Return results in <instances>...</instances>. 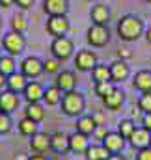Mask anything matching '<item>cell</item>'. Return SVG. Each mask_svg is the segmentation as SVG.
I'll use <instances>...</instances> for the list:
<instances>
[{
	"label": "cell",
	"instance_id": "cell-46",
	"mask_svg": "<svg viewBox=\"0 0 151 160\" xmlns=\"http://www.w3.org/2000/svg\"><path fill=\"white\" fill-rule=\"evenodd\" d=\"M146 41L151 45V28H148V30H146Z\"/></svg>",
	"mask_w": 151,
	"mask_h": 160
},
{
	"label": "cell",
	"instance_id": "cell-16",
	"mask_svg": "<svg viewBox=\"0 0 151 160\" xmlns=\"http://www.w3.org/2000/svg\"><path fill=\"white\" fill-rule=\"evenodd\" d=\"M123 102H125V93H123L119 88H114L112 91L103 99V104H105V108H107L108 112L119 110V108L123 106Z\"/></svg>",
	"mask_w": 151,
	"mask_h": 160
},
{
	"label": "cell",
	"instance_id": "cell-13",
	"mask_svg": "<svg viewBox=\"0 0 151 160\" xmlns=\"http://www.w3.org/2000/svg\"><path fill=\"white\" fill-rule=\"evenodd\" d=\"M76 75L73 71H60L58 75H56V80H54V86H58L64 93H67V91H73L76 88Z\"/></svg>",
	"mask_w": 151,
	"mask_h": 160
},
{
	"label": "cell",
	"instance_id": "cell-47",
	"mask_svg": "<svg viewBox=\"0 0 151 160\" xmlns=\"http://www.w3.org/2000/svg\"><path fill=\"white\" fill-rule=\"evenodd\" d=\"M0 58H2V50H0Z\"/></svg>",
	"mask_w": 151,
	"mask_h": 160
},
{
	"label": "cell",
	"instance_id": "cell-49",
	"mask_svg": "<svg viewBox=\"0 0 151 160\" xmlns=\"http://www.w3.org/2000/svg\"><path fill=\"white\" fill-rule=\"evenodd\" d=\"M146 2H149V4H151V0H146Z\"/></svg>",
	"mask_w": 151,
	"mask_h": 160
},
{
	"label": "cell",
	"instance_id": "cell-7",
	"mask_svg": "<svg viewBox=\"0 0 151 160\" xmlns=\"http://www.w3.org/2000/svg\"><path fill=\"white\" fill-rule=\"evenodd\" d=\"M75 65L78 71H82V73H91V69L97 65V54L93 52V50H88V48H84V50H78L75 56Z\"/></svg>",
	"mask_w": 151,
	"mask_h": 160
},
{
	"label": "cell",
	"instance_id": "cell-32",
	"mask_svg": "<svg viewBox=\"0 0 151 160\" xmlns=\"http://www.w3.org/2000/svg\"><path fill=\"white\" fill-rule=\"evenodd\" d=\"M60 67H62V62L56 60L54 56L43 60V73H47V75H58L60 73Z\"/></svg>",
	"mask_w": 151,
	"mask_h": 160
},
{
	"label": "cell",
	"instance_id": "cell-51",
	"mask_svg": "<svg viewBox=\"0 0 151 160\" xmlns=\"http://www.w3.org/2000/svg\"><path fill=\"white\" fill-rule=\"evenodd\" d=\"M0 26H2V22H0Z\"/></svg>",
	"mask_w": 151,
	"mask_h": 160
},
{
	"label": "cell",
	"instance_id": "cell-36",
	"mask_svg": "<svg viewBox=\"0 0 151 160\" xmlns=\"http://www.w3.org/2000/svg\"><path fill=\"white\" fill-rule=\"evenodd\" d=\"M107 134H108V130L105 128V125H97V128H95V132H93L91 136H95V140L103 143V140H105V136H107Z\"/></svg>",
	"mask_w": 151,
	"mask_h": 160
},
{
	"label": "cell",
	"instance_id": "cell-25",
	"mask_svg": "<svg viewBox=\"0 0 151 160\" xmlns=\"http://www.w3.org/2000/svg\"><path fill=\"white\" fill-rule=\"evenodd\" d=\"M62 97H64V91L58 88V86H49L47 89H45V93H43V102L47 104V106H56V104H60L62 102Z\"/></svg>",
	"mask_w": 151,
	"mask_h": 160
},
{
	"label": "cell",
	"instance_id": "cell-29",
	"mask_svg": "<svg viewBox=\"0 0 151 160\" xmlns=\"http://www.w3.org/2000/svg\"><path fill=\"white\" fill-rule=\"evenodd\" d=\"M11 30L17 34H24L28 30V19L24 17V13H15L11 19Z\"/></svg>",
	"mask_w": 151,
	"mask_h": 160
},
{
	"label": "cell",
	"instance_id": "cell-6",
	"mask_svg": "<svg viewBox=\"0 0 151 160\" xmlns=\"http://www.w3.org/2000/svg\"><path fill=\"white\" fill-rule=\"evenodd\" d=\"M69 28H71V24H69L67 15L49 17V21H47V32H49L52 38H64V36H67Z\"/></svg>",
	"mask_w": 151,
	"mask_h": 160
},
{
	"label": "cell",
	"instance_id": "cell-37",
	"mask_svg": "<svg viewBox=\"0 0 151 160\" xmlns=\"http://www.w3.org/2000/svg\"><path fill=\"white\" fill-rule=\"evenodd\" d=\"M136 160H151V147H144L136 151Z\"/></svg>",
	"mask_w": 151,
	"mask_h": 160
},
{
	"label": "cell",
	"instance_id": "cell-50",
	"mask_svg": "<svg viewBox=\"0 0 151 160\" xmlns=\"http://www.w3.org/2000/svg\"><path fill=\"white\" fill-rule=\"evenodd\" d=\"M149 147H151V142H149Z\"/></svg>",
	"mask_w": 151,
	"mask_h": 160
},
{
	"label": "cell",
	"instance_id": "cell-18",
	"mask_svg": "<svg viewBox=\"0 0 151 160\" xmlns=\"http://www.w3.org/2000/svg\"><path fill=\"white\" fill-rule=\"evenodd\" d=\"M125 142H127V140H123V138H121V134L116 130V132H108V134L105 136L103 145L110 151V155H117V153H121V151H123Z\"/></svg>",
	"mask_w": 151,
	"mask_h": 160
},
{
	"label": "cell",
	"instance_id": "cell-48",
	"mask_svg": "<svg viewBox=\"0 0 151 160\" xmlns=\"http://www.w3.org/2000/svg\"><path fill=\"white\" fill-rule=\"evenodd\" d=\"M90 2H97V0H90Z\"/></svg>",
	"mask_w": 151,
	"mask_h": 160
},
{
	"label": "cell",
	"instance_id": "cell-23",
	"mask_svg": "<svg viewBox=\"0 0 151 160\" xmlns=\"http://www.w3.org/2000/svg\"><path fill=\"white\" fill-rule=\"evenodd\" d=\"M76 132H82V134H86V136H91L93 132H95V128H97V123L93 119V116H80V118H76Z\"/></svg>",
	"mask_w": 151,
	"mask_h": 160
},
{
	"label": "cell",
	"instance_id": "cell-44",
	"mask_svg": "<svg viewBox=\"0 0 151 160\" xmlns=\"http://www.w3.org/2000/svg\"><path fill=\"white\" fill-rule=\"evenodd\" d=\"M107 160H127V158H125L123 155H119V153H117V155H110Z\"/></svg>",
	"mask_w": 151,
	"mask_h": 160
},
{
	"label": "cell",
	"instance_id": "cell-10",
	"mask_svg": "<svg viewBox=\"0 0 151 160\" xmlns=\"http://www.w3.org/2000/svg\"><path fill=\"white\" fill-rule=\"evenodd\" d=\"M43 11L49 17L67 15V11H69V0H43Z\"/></svg>",
	"mask_w": 151,
	"mask_h": 160
},
{
	"label": "cell",
	"instance_id": "cell-39",
	"mask_svg": "<svg viewBox=\"0 0 151 160\" xmlns=\"http://www.w3.org/2000/svg\"><path fill=\"white\" fill-rule=\"evenodd\" d=\"M34 2H36V0H15V4H17L21 9H28V8H32Z\"/></svg>",
	"mask_w": 151,
	"mask_h": 160
},
{
	"label": "cell",
	"instance_id": "cell-4",
	"mask_svg": "<svg viewBox=\"0 0 151 160\" xmlns=\"http://www.w3.org/2000/svg\"><path fill=\"white\" fill-rule=\"evenodd\" d=\"M73 52H75L73 41L69 39L67 36H64V38H54L52 43H50V54H52L56 60H60V62L69 60V58L73 56Z\"/></svg>",
	"mask_w": 151,
	"mask_h": 160
},
{
	"label": "cell",
	"instance_id": "cell-12",
	"mask_svg": "<svg viewBox=\"0 0 151 160\" xmlns=\"http://www.w3.org/2000/svg\"><path fill=\"white\" fill-rule=\"evenodd\" d=\"M90 19H91L93 24H107L108 26V21H110V9H108V6L103 4V2H97L95 6H91Z\"/></svg>",
	"mask_w": 151,
	"mask_h": 160
},
{
	"label": "cell",
	"instance_id": "cell-17",
	"mask_svg": "<svg viewBox=\"0 0 151 160\" xmlns=\"http://www.w3.org/2000/svg\"><path fill=\"white\" fill-rule=\"evenodd\" d=\"M26 84H28V78L21 71H15L9 77H6V89H9L13 93H23L24 88H26Z\"/></svg>",
	"mask_w": 151,
	"mask_h": 160
},
{
	"label": "cell",
	"instance_id": "cell-26",
	"mask_svg": "<svg viewBox=\"0 0 151 160\" xmlns=\"http://www.w3.org/2000/svg\"><path fill=\"white\" fill-rule=\"evenodd\" d=\"M24 118L36 121V123H41L45 119V106L41 102H28V106L24 110Z\"/></svg>",
	"mask_w": 151,
	"mask_h": 160
},
{
	"label": "cell",
	"instance_id": "cell-52",
	"mask_svg": "<svg viewBox=\"0 0 151 160\" xmlns=\"http://www.w3.org/2000/svg\"><path fill=\"white\" fill-rule=\"evenodd\" d=\"M0 8H2V6H0Z\"/></svg>",
	"mask_w": 151,
	"mask_h": 160
},
{
	"label": "cell",
	"instance_id": "cell-19",
	"mask_svg": "<svg viewBox=\"0 0 151 160\" xmlns=\"http://www.w3.org/2000/svg\"><path fill=\"white\" fill-rule=\"evenodd\" d=\"M90 136L82 134V132H75L69 136V151L75 153V155H84L86 149L90 147Z\"/></svg>",
	"mask_w": 151,
	"mask_h": 160
},
{
	"label": "cell",
	"instance_id": "cell-14",
	"mask_svg": "<svg viewBox=\"0 0 151 160\" xmlns=\"http://www.w3.org/2000/svg\"><path fill=\"white\" fill-rule=\"evenodd\" d=\"M149 142H151V132L146 130L144 127H136V130H134L133 136L129 138L131 147H134L136 151H138V149H144V147H149Z\"/></svg>",
	"mask_w": 151,
	"mask_h": 160
},
{
	"label": "cell",
	"instance_id": "cell-2",
	"mask_svg": "<svg viewBox=\"0 0 151 160\" xmlns=\"http://www.w3.org/2000/svg\"><path fill=\"white\" fill-rule=\"evenodd\" d=\"M60 106L67 118H80V116H84V110H86V99L80 91L73 89V91L64 93Z\"/></svg>",
	"mask_w": 151,
	"mask_h": 160
},
{
	"label": "cell",
	"instance_id": "cell-5",
	"mask_svg": "<svg viewBox=\"0 0 151 160\" xmlns=\"http://www.w3.org/2000/svg\"><path fill=\"white\" fill-rule=\"evenodd\" d=\"M86 41L91 45V47H105L108 41H110V30L107 24H91L88 28V34H86Z\"/></svg>",
	"mask_w": 151,
	"mask_h": 160
},
{
	"label": "cell",
	"instance_id": "cell-22",
	"mask_svg": "<svg viewBox=\"0 0 151 160\" xmlns=\"http://www.w3.org/2000/svg\"><path fill=\"white\" fill-rule=\"evenodd\" d=\"M133 86H134V89H138L140 93H149L151 91V71L149 69L138 71V73L134 75Z\"/></svg>",
	"mask_w": 151,
	"mask_h": 160
},
{
	"label": "cell",
	"instance_id": "cell-35",
	"mask_svg": "<svg viewBox=\"0 0 151 160\" xmlns=\"http://www.w3.org/2000/svg\"><path fill=\"white\" fill-rule=\"evenodd\" d=\"M11 127H13L11 118H9L8 114H2V112H0V134H8V132L11 130Z\"/></svg>",
	"mask_w": 151,
	"mask_h": 160
},
{
	"label": "cell",
	"instance_id": "cell-15",
	"mask_svg": "<svg viewBox=\"0 0 151 160\" xmlns=\"http://www.w3.org/2000/svg\"><path fill=\"white\" fill-rule=\"evenodd\" d=\"M43 93H45V88L36 80H28V84H26V88L23 91L26 102H41L43 101Z\"/></svg>",
	"mask_w": 151,
	"mask_h": 160
},
{
	"label": "cell",
	"instance_id": "cell-3",
	"mask_svg": "<svg viewBox=\"0 0 151 160\" xmlns=\"http://www.w3.org/2000/svg\"><path fill=\"white\" fill-rule=\"evenodd\" d=\"M24 47H26V39L23 34H17V32H8L4 38H2V48L8 52V56H19L24 52Z\"/></svg>",
	"mask_w": 151,
	"mask_h": 160
},
{
	"label": "cell",
	"instance_id": "cell-38",
	"mask_svg": "<svg viewBox=\"0 0 151 160\" xmlns=\"http://www.w3.org/2000/svg\"><path fill=\"white\" fill-rule=\"evenodd\" d=\"M131 56H133V52H131L129 48H119V50H117V60H123V62H125V60H129Z\"/></svg>",
	"mask_w": 151,
	"mask_h": 160
},
{
	"label": "cell",
	"instance_id": "cell-27",
	"mask_svg": "<svg viewBox=\"0 0 151 160\" xmlns=\"http://www.w3.org/2000/svg\"><path fill=\"white\" fill-rule=\"evenodd\" d=\"M91 78H93V82H112V77H110V65L97 63V65L91 69Z\"/></svg>",
	"mask_w": 151,
	"mask_h": 160
},
{
	"label": "cell",
	"instance_id": "cell-9",
	"mask_svg": "<svg viewBox=\"0 0 151 160\" xmlns=\"http://www.w3.org/2000/svg\"><path fill=\"white\" fill-rule=\"evenodd\" d=\"M21 104V99H19V93H13L9 89H2L0 91V112L2 114H8L11 116Z\"/></svg>",
	"mask_w": 151,
	"mask_h": 160
},
{
	"label": "cell",
	"instance_id": "cell-42",
	"mask_svg": "<svg viewBox=\"0 0 151 160\" xmlns=\"http://www.w3.org/2000/svg\"><path fill=\"white\" fill-rule=\"evenodd\" d=\"M15 4V0H0V6L2 8H9V6H13Z\"/></svg>",
	"mask_w": 151,
	"mask_h": 160
},
{
	"label": "cell",
	"instance_id": "cell-21",
	"mask_svg": "<svg viewBox=\"0 0 151 160\" xmlns=\"http://www.w3.org/2000/svg\"><path fill=\"white\" fill-rule=\"evenodd\" d=\"M50 151L64 155L65 151H69V136L65 132H54L50 134Z\"/></svg>",
	"mask_w": 151,
	"mask_h": 160
},
{
	"label": "cell",
	"instance_id": "cell-11",
	"mask_svg": "<svg viewBox=\"0 0 151 160\" xmlns=\"http://www.w3.org/2000/svg\"><path fill=\"white\" fill-rule=\"evenodd\" d=\"M30 149L34 153H39V155H45L47 151H50V134L47 132H36L32 138H30Z\"/></svg>",
	"mask_w": 151,
	"mask_h": 160
},
{
	"label": "cell",
	"instance_id": "cell-45",
	"mask_svg": "<svg viewBox=\"0 0 151 160\" xmlns=\"http://www.w3.org/2000/svg\"><path fill=\"white\" fill-rule=\"evenodd\" d=\"M2 88H6V75L0 73V89H2Z\"/></svg>",
	"mask_w": 151,
	"mask_h": 160
},
{
	"label": "cell",
	"instance_id": "cell-24",
	"mask_svg": "<svg viewBox=\"0 0 151 160\" xmlns=\"http://www.w3.org/2000/svg\"><path fill=\"white\" fill-rule=\"evenodd\" d=\"M86 160H107L110 157V151L103 145V143H90V147L86 149Z\"/></svg>",
	"mask_w": 151,
	"mask_h": 160
},
{
	"label": "cell",
	"instance_id": "cell-34",
	"mask_svg": "<svg viewBox=\"0 0 151 160\" xmlns=\"http://www.w3.org/2000/svg\"><path fill=\"white\" fill-rule=\"evenodd\" d=\"M138 108H140L144 114H151V91L140 95V99H138Z\"/></svg>",
	"mask_w": 151,
	"mask_h": 160
},
{
	"label": "cell",
	"instance_id": "cell-30",
	"mask_svg": "<svg viewBox=\"0 0 151 160\" xmlns=\"http://www.w3.org/2000/svg\"><path fill=\"white\" fill-rule=\"evenodd\" d=\"M136 130V125H134V121L131 119H121L117 123V132L121 134V138L123 140H127L129 142V138L133 136V132Z\"/></svg>",
	"mask_w": 151,
	"mask_h": 160
},
{
	"label": "cell",
	"instance_id": "cell-33",
	"mask_svg": "<svg viewBox=\"0 0 151 160\" xmlns=\"http://www.w3.org/2000/svg\"><path fill=\"white\" fill-rule=\"evenodd\" d=\"M114 88V82H95V86H93V91H95V95L99 97V99H105L110 91H112Z\"/></svg>",
	"mask_w": 151,
	"mask_h": 160
},
{
	"label": "cell",
	"instance_id": "cell-41",
	"mask_svg": "<svg viewBox=\"0 0 151 160\" xmlns=\"http://www.w3.org/2000/svg\"><path fill=\"white\" fill-rule=\"evenodd\" d=\"M26 160H49V158H47L45 155H39V153H36V155H30Z\"/></svg>",
	"mask_w": 151,
	"mask_h": 160
},
{
	"label": "cell",
	"instance_id": "cell-43",
	"mask_svg": "<svg viewBox=\"0 0 151 160\" xmlns=\"http://www.w3.org/2000/svg\"><path fill=\"white\" fill-rule=\"evenodd\" d=\"M93 119H95V123H97V125H103V114H93Z\"/></svg>",
	"mask_w": 151,
	"mask_h": 160
},
{
	"label": "cell",
	"instance_id": "cell-28",
	"mask_svg": "<svg viewBox=\"0 0 151 160\" xmlns=\"http://www.w3.org/2000/svg\"><path fill=\"white\" fill-rule=\"evenodd\" d=\"M38 125H39V123H36V121L28 119V118H23V119L17 123V128H19V132H21L23 136H28V138H32L36 132H39Z\"/></svg>",
	"mask_w": 151,
	"mask_h": 160
},
{
	"label": "cell",
	"instance_id": "cell-40",
	"mask_svg": "<svg viewBox=\"0 0 151 160\" xmlns=\"http://www.w3.org/2000/svg\"><path fill=\"white\" fill-rule=\"evenodd\" d=\"M142 127L151 132V114H144V118H142Z\"/></svg>",
	"mask_w": 151,
	"mask_h": 160
},
{
	"label": "cell",
	"instance_id": "cell-20",
	"mask_svg": "<svg viewBox=\"0 0 151 160\" xmlns=\"http://www.w3.org/2000/svg\"><path fill=\"white\" fill-rule=\"evenodd\" d=\"M129 75H131V69H129L127 62H123V60H116V62L110 63V77H112L114 84L127 80L129 78Z\"/></svg>",
	"mask_w": 151,
	"mask_h": 160
},
{
	"label": "cell",
	"instance_id": "cell-8",
	"mask_svg": "<svg viewBox=\"0 0 151 160\" xmlns=\"http://www.w3.org/2000/svg\"><path fill=\"white\" fill-rule=\"evenodd\" d=\"M21 73L28 80H36L43 73V60H39L36 56H28L23 60L21 63Z\"/></svg>",
	"mask_w": 151,
	"mask_h": 160
},
{
	"label": "cell",
	"instance_id": "cell-1",
	"mask_svg": "<svg viewBox=\"0 0 151 160\" xmlns=\"http://www.w3.org/2000/svg\"><path fill=\"white\" fill-rule=\"evenodd\" d=\"M117 36L121 41H138L144 36V21L136 15H123L117 22Z\"/></svg>",
	"mask_w": 151,
	"mask_h": 160
},
{
	"label": "cell",
	"instance_id": "cell-31",
	"mask_svg": "<svg viewBox=\"0 0 151 160\" xmlns=\"http://www.w3.org/2000/svg\"><path fill=\"white\" fill-rule=\"evenodd\" d=\"M15 71H17V63H15L13 56H2L0 58V73L6 75V77H9Z\"/></svg>",
	"mask_w": 151,
	"mask_h": 160
}]
</instances>
